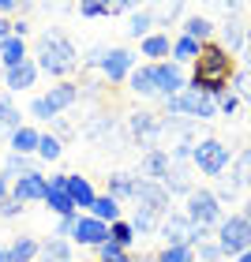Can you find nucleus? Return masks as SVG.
<instances>
[{
    "mask_svg": "<svg viewBox=\"0 0 251 262\" xmlns=\"http://www.w3.org/2000/svg\"><path fill=\"white\" fill-rule=\"evenodd\" d=\"M191 68H195V75H191L187 86L202 90L206 98H221V94H229V79L236 71V60H233V53L225 49L221 41H206V45H202V53H199V60Z\"/></svg>",
    "mask_w": 251,
    "mask_h": 262,
    "instance_id": "obj_1",
    "label": "nucleus"
},
{
    "mask_svg": "<svg viewBox=\"0 0 251 262\" xmlns=\"http://www.w3.org/2000/svg\"><path fill=\"white\" fill-rule=\"evenodd\" d=\"M135 217H131V229L135 236H150L161 229V221L169 217V191L154 180H139L135 187Z\"/></svg>",
    "mask_w": 251,
    "mask_h": 262,
    "instance_id": "obj_2",
    "label": "nucleus"
},
{
    "mask_svg": "<svg viewBox=\"0 0 251 262\" xmlns=\"http://www.w3.org/2000/svg\"><path fill=\"white\" fill-rule=\"evenodd\" d=\"M34 64H38V71H45V75H68V71H75V64H79V49L64 34H41Z\"/></svg>",
    "mask_w": 251,
    "mask_h": 262,
    "instance_id": "obj_3",
    "label": "nucleus"
},
{
    "mask_svg": "<svg viewBox=\"0 0 251 262\" xmlns=\"http://www.w3.org/2000/svg\"><path fill=\"white\" fill-rule=\"evenodd\" d=\"M75 101H79V86L75 82H56V86H49V94H41V98L30 101V116L53 124V120H60V113L71 109Z\"/></svg>",
    "mask_w": 251,
    "mask_h": 262,
    "instance_id": "obj_4",
    "label": "nucleus"
},
{
    "mask_svg": "<svg viewBox=\"0 0 251 262\" xmlns=\"http://www.w3.org/2000/svg\"><path fill=\"white\" fill-rule=\"evenodd\" d=\"M169 116H187V120H214L218 116V98H206L202 90L195 86H184L176 98L165 101Z\"/></svg>",
    "mask_w": 251,
    "mask_h": 262,
    "instance_id": "obj_5",
    "label": "nucleus"
},
{
    "mask_svg": "<svg viewBox=\"0 0 251 262\" xmlns=\"http://www.w3.org/2000/svg\"><path fill=\"white\" fill-rule=\"evenodd\" d=\"M191 165H195L202 176L221 180V172L233 165V154H229V146H225L221 139H199L195 150H191Z\"/></svg>",
    "mask_w": 251,
    "mask_h": 262,
    "instance_id": "obj_6",
    "label": "nucleus"
},
{
    "mask_svg": "<svg viewBox=\"0 0 251 262\" xmlns=\"http://www.w3.org/2000/svg\"><path fill=\"white\" fill-rule=\"evenodd\" d=\"M214 240H218L225 258H240L244 251H251V225L244 221V213H233V217H225L218 225Z\"/></svg>",
    "mask_w": 251,
    "mask_h": 262,
    "instance_id": "obj_7",
    "label": "nucleus"
},
{
    "mask_svg": "<svg viewBox=\"0 0 251 262\" xmlns=\"http://www.w3.org/2000/svg\"><path fill=\"white\" fill-rule=\"evenodd\" d=\"M184 213H187V221H191V225H202V229H214V232H218V225L225 221L218 195H214V191H206V187H195V191L187 195V206H184Z\"/></svg>",
    "mask_w": 251,
    "mask_h": 262,
    "instance_id": "obj_8",
    "label": "nucleus"
},
{
    "mask_svg": "<svg viewBox=\"0 0 251 262\" xmlns=\"http://www.w3.org/2000/svg\"><path fill=\"white\" fill-rule=\"evenodd\" d=\"M150 68H154V90H158V98H161V101L176 98V94H180V90L187 86L184 68H180V64L165 60V64H150Z\"/></svg>",
    "mask_w": 251,
    "mask_h": 262,
    "instance_id": "obj_9",
    "label": "nucleus"
},
{
    "mask_svg": "<svg viewBox=\"0 0 251 262\" xmlns=\"http://www.w3.org/2000/svg\"><path fill=\"white\" fill-rule=\"evenodd\" d=\"M71 244L94 247V251H98L101 244H109V225H101L98 217H90V213H79L75 217V232H71Z\"/></svg>",
    "mask_w": 251,
    "mask_h": 262,
    "instance_id": "obj_10",
    "label": "nucleus"
},
{
    "mask_svg": "<svg viewBox=\"0 0 251 262\" xmlns=\"http://www.w3.org/2000/svg\"><path fill=\"white\" fill-rule=\"evenodd\" d=\"M45 191H49V176H41V172H27V176H19V180H11V199H15L19 206L45 202Z\"/></svg>",
    "mask_w": 251,
    "mask_h": 262,
    "instance_id": "obj_11",
    "label": "nucleus"
},
{
    "mask_svg": "<svg viewBox=\"0 0 251 262\" xmlns=\"http://www.w3.org/2000/svg\"><path fill=\"white\" fill-rule=\"evenodd\" d=\"M98 68H101V75L109 82H128L131 71H135V56H131L128 49H105Z\"/></svg>",
    "mask_w": 251,
    "mask_h": 262,
    "instance_id": "obj_12",
    "label": "nucleus"
},
{
    "mask_svg": "<svg viewBox=\"0 0 251 262\" xmlns=\"http://www.w3.org/2000/svg\"><path fill=\"white\" fill-rule=\"evenodd\" d=\"M191 232H195V225L187 221V213H169L158 229L165 247H191Z\"/></svg>",
    "mask_w": 251,
    "mask_h": 262,
    "instance_id": "obj_13",
    "label": "nucleus"
},
{
    "mask_svg": "<svg viewBox=\"0 0 251 262\" xmlns=\"http://www.w3.org/2000/svg\"><path fill=\"white\" fill-rule=\"evenodd\" d=\"M45 206H49V210L56 213V217H71V213H79V210H75V202H71V195H68V172H60V176H49Z\"/></svg>",
    "mask_w": 251,
    "mask_h": 262,
    "instance_id": "obj_14",
    "label": "nucleus"
},
{
    "mask_svg": "<svg viewBox=\"0 0 251 262\" xmlns=\"http://www.w3.org/2000/svg\"><path fill=\"white\" fill-rule=\"evenodd\" d=\"M68 195H71V202H75V210H82V213H90L94 199H98L94 184L87 180V176H79V172H68Z\"/></svg>",
    "mask_w": 251,
    "mask_h": 262,
    "instance_id": "obj_15",
    "label": "nucleus"
},
{
    "mask_svg": "<svg viewBox=\"0 0 251 262\" xmlns=\"http://www.w3.org/2000/svg\"><path fill=\"white\" fill-rule=\"evenodd\" d=\"M139 49H142V56H150L154 64H165V56L173 60V38H169V30H154L147 41H139Z\"/></svg>",
    "mask_w": 251,
    "mask_h": 262,
    "instance_id": "obj_16",
    "label": "nucleus"
},
{
    "mask_svg": "<svg viewBox=\"0 0 251 262\" xmlns=\"http://www.w3.org/2000/svg\"><path fill=\"white\" fill-rule=\"evenodd\" d=\"M218 34H221V45H225L229 53H244V49H247V41H244V38H247V27H244L236 15L225 19L221 27H218Z\"/></svg>",
    "mask_w": 251,
    "mask_h": 262,
    "instance_id": "obj_17",
    "label": "nucleus"
},
{
    "mask_svg": "<svg viewBox=\"0 0 251 262\" xmlns=\"http://www.w3.org/2000/svg\"><path fill=\"white\" fill-rule=\"evenodd\" d=\"M38 75H41V71H38V64H34V60H27V64H19L15 71H4V86H8L11 94L30 90L34 82H38Z\"/></svg>",
    "mask_w": 251,
    "mask_h": 262,
    "instance_id": "obj_18",
    "label": "nucleus"
},
{
    "mask_svg": "<svg viewBox=\"0 0 251 262\" xmlns=\"http://www.w3.org/2000/svg\"><path fill=\"white\" fill-rule=\"evenodd\" d=\"M169 169H173L169 150H150L147 158H142V172H147V180H154V184H161L165 176H169Z\"/></svg>",
    "mask_w": 251,
    "mask_h": 262,
    "instance_id": "obj_19",
    "label": "nucleus"
},
{
    "mask_svg": "<svg viewBox=\"0 0 251 262\" xmlns=\"http://www.w3.org/2000/svg\"><path fill=\"white\" fill-rule=\"evenodd\" d=\"M38 142H41V131L30 127V124H23L15 135L8 139V146H11V154H23V158H30V154H38Z\"/></svg>",
    "mask_w": 251,
    "mask_h": 262,
    "instance_id": "obj_20",
    "label": "nucleus"
},
{
    "mask_svg": "<svg viewBox=\"0 0 251 262\" xmlns=\"http://www.w3.org/2000/svg\"><path fill=\"white\" fill-rule=\"evenodd\" d=\"M27 60H30V53H27V41L23 38H8L4 45H0V64H4V71H15Z\"/></svg>",
    "mask_w": 251,
    "mask_h": 262,
    "instance_id": "obj_21",
    "label": "nucleus"
},
{
    "mask_svg": "<svg viewBox=\"0 0 251 262\" xmlns=\"http://www.w3.org/2000/svg\"><path fill=\"white\" fill-rule=\"evenodd\" d=\"M184 38H191V41H199V45H206V41H214V34H218V27H214L210 19H202V15H187L184 19Z\"/></svg>",
    "mask_w": 251,
    "mask_h": 262,
    "instance_id": "obj_22",
    "label": "nucleus"
},
{
    "mask_svg": "<svg viewBox=\"0 0 251 262\" xmlns=\"http://www.w3.org/2000/svg\"><path fill=\"white\" fill-rule=\"evenodd\" d=\"M105 180H109V195H113L116 202H124V199H135L139 176H131V172H109Z\"/></svg>",
    "mask_w": 251,
    "mask_h": 262,
    "instance_id": "obj_23",
    "label": "nucleus"
},
{
    "mask_svg": "<svg viewBox=\"0 0 251 262\" xmlns=\"http://www.w3.org/2000/svg\"><path fill=\"white\" fill-rule=\"evenodd\" d=\"M41 244L34 236H15V244L8 247V262H38Z\"/></svg>",
    "mask_w": 251,
    "mask_h": 262,
    "instance_id": "obj_24",
    "label": "nucleus"
},
{
    "mask_svg": "<svg viewBox=\"0 0 251 262\" xmlns=\"http://www.w3.org/2000/svg\"><path fill=\"white\" fill-rule=\"evenodd\" d=\"M90 217H98L101 225H113V221H120V202H116L109 191L94 199V206H90Z\"/></svg>",
    "mask_w": 251,
    "mask_h": 262,
    "instance_id": "obj_25",
    "label": "nucleus"
},
{
    "mask_svg": "<svg viewBox=\"0 0 251 262\" xmlns=\"http://www.w3.org/2000/svg\"><path fill=\"white\" fill-rule=\"evenodd\" d=\"M199 53H202L199 41L184 38V34H176V38H173V64H180V68H184V64H195Z\"/></svg>",
    "mask_w": 251,
    "mask_h": 262,
    "instance_id": "obj_26",
    "label": "nucleus"
},
{
    "mask_svg": "<svg viewBox=\"0 0 251 262\" xmlns=\"http://www.w3.org/2000/svg\"><path fill=\"white\" fill-rule=\"evenodd\" d=\"M128 86L131 94H139V98H158V90H154V68H135L131 71V79H128Z\"/></svg>",
    "mask_w": 251,
    "mask_h": 262,
    "instance_id": "obj_27",
    "label": "nucleus"
},
{
    "mask_svg": "<svg viewBox=\"0 0 251 262\" xmlns=\"http://www.w3.org/2000/svg\"><path fill=\"white\" fill-rule=\"evenodd\" d=\"M38 262H71V244L60 236H49V244H41Z\"/></svg>",
    "mask_w": 251,
    "mask_h": 262,
    "instance_id": "obj_28",
    "label": "nucleus"
},
{
    "mask_svg": "<svg viewBox=\"0 0 251 262\" xmlns=\"http://www.w3.org/2000/svg\"><path fill=\"white\" fill-rule=\"evenodd\" d=\"M154 27H158V19H154V11H135L128 23V38H135V41H147Z\"/></svg>",
    "mask_w": 251,
    "mask_h": 262,
    "instance_id": "obj_29",
    "label": "nucleus"
},
{
    "mask_svg": "<svg viewBox=\"0 0 251 262\" xmlns=\"http://www.w3.org/2000/svg\"><path fill=\"white\" fill-rule=\"evenodd\" d=\"M229 180L240 187H251V146H244L240 154H236V161H233V172H229Z\"/></svg>",
    "mask_w": 251,
    "mask_h": 262,
    "instance_id": "obj_30",
    "label": "nucleus"
},
{
    "mask_svg": "<svg viewBox=\"0 0 251 262\" xmlns=\"http://www.w3.org/2000/svg\"><path fill=\"white\" fill-rule=\"evenodd\" d=\"M161 187H165V191H180V195H191V191H195V187H191V176H187V169H184V165H176L173 161V169H169V176H165V180H161Z\"/></svg>",
    "mask_w": 251,
    "mask_h": 262,
    "instance_id": "obj_31",
    "label": "nucleus"
},
{
    "mask_svg": "<svg viewBox=\"0 0 251 262\" xmlns=\"http://www.w3.org/2000/svg\"><path fill=\"white\" fill-rule=\"evenodd\" d=\"M19 109L11 105V98H0V139H11L19 131Z\"/></svg>",
    "mask_w": 251,
    "mask_h": 262,
    "instance_id": "obj_32",
    "label": "nucleus"
},
{
    "mask_svg": "<svg viewBox=\"0 0 251 262\" xmlns=\"http://www.w3.org/2000/svg\"><path fill=\"white\" fill-rule=\"evenodd\" d=\"M109 244H116V247H124V251H128V247L131 244H135V229H131V221H113L109 225Z\"/></svg>",
    "mask_w": 251,
    "mask_h": 262,
    "instance_id": "obj_33",
    "label": "nucleus"
},
{
    "mask_svg": "<svg viewBox=\"0 0 251 262\" xmlns=\"http://www.w3.org/2000/svg\"><path fill=\"white\" fill-rule=\"evenodd\" d=\"M4 172H8V180H19V176H27V172H38V165L30 158H23V154H8Z\"/></svg>",
    "mask_w": 251,
    "mask_h": 262,
    "instance_id": "obj_34",
    "label": "nucleus"
},
{
    "mask_svg": "<svg viewBox=\"0 0 251 262\" xmlns=\"http://www.w3.org/2000/svg\"><path fill=\"white\" fill-rule=\"evenodd\" d=\"M60 154H64L60 139H56V135H41V142H38V158L41 161H56Z\"/></svg>",
    "mask_w": 251,
    "mask_h": 262,
    "instance_id": "obj_35",
    "label": "nucleus"
},
{
    "mask_svg": "<svg viewBox=\"0 0 251 262\" xmlns=\"http://www.w3.org/2000/svg\"><path fill=\"white\" fill-rule=\"evenodd\" d=\"M158 262H195V251L191 247H161Z\"/></svg>",
    "mask_w": 251,
    "mask_h": 262,
    "instance_id": "obj_36",
    "label": "nucleus"
},
{
    "mask_svg": "<svg viewBox=\"0 0 251 262\" xmlns=\"http://www.w3.org/2000/svg\"><path fill=\"white\" fill-rule=\"evenodd\" d=\"M195 258H199V262H218V258H225V255H221L218 240H206V244H199V247H195Z\"/></svg>",
    "mask_w": 251,
    "mask_h": 262,
    "instance_id": "obj_37",
    "label": "nucleus"
},
{
    "mask_svg": "<svg viewBox=\"0 0 251 262\" xmlns=\"http://www.w3.org/2000/svg\"><path fill=\"white\" fill-rule=\"evenodd\" d=\"M79 15L82 19H101V15H113L109 4H94V0H87V4H79Z\"/></svg>",
    "mask_w": 251,
    "mask_h": 262,
    "instance_id": "obj_38",
    "label": "nucleus"
},
{
    "mask_svg": "<svg viewBox=\"0 0 251 262\" xmlns=\"http://www.w3.org/2000/svg\"><path fill=\"white\" fill-rule=\"evenodd\" d=\"M236 109H240V98H236V90H229V94H221V98H218V116H233Z\"/></svg>",
    "mask_w": 251,
    "mask_h": 262,
    "instance_id": "obj_39",
    "label": "nucleus"
},
{
    "mask_svg": "<svg viewBox=\"0 0 251 262\" xmlns=\"http://www.w3.org/2000/svg\"><path fill=\"white\" fill-rule=\"evenodd\" d=\"M236 98H240V101H251V71L236 75Z\"/></svg>",
    "mask_w": 251,
    "mask_h": 262,
    "instance_id": "obj_40",
    "label": "nucleus"
},
{
    "mask_svg": "<svg viewBox=\"0 0 251 262\" xmlns=\"http://www.w3.org/2000/svg\"><path fill=\"white\" fill-rule=\"evenodd\" d=\"M75 217H79V213L60 217V225H56V236H60V240H71V232H75Z\"/></svg>",
    "mask_w": 251,
    "mask_h": 262,
    "instance_id": "obj_41",
    "label": "nucleus"
},
{
    "mask_svg": "<svg viewBox=\"0 0 251 262\" xmlns=\"http://www.w3.org/2000/svg\"><path fill=\"white\" fill-rule=\"evenodd\" d=\"M19 213H23V206H19V202L11 199V195L0 202V217H19Z\"/></svg>",
    "mask_w": 251,
    "mask_h": 262,
    "instance_id": "obj_42",
    "label": "nucleus"
},
{
    "mask_svg": "<svg viewBox=\"0 0 251 262\" xmlns=\"http://www.w3.org/2000/svg\"><path fill=\"white\" fill-rule=\"evenodd\" d=\"M8 38H15V23H11V19H0V45H4Z\"/></svg>",
    "mask_w": 251,
    "mask_h": 262,
    "instance_id": "obj_43",
    "label": "nucleus"
},
{
    "mask_svg": "<svg viewBox=\"0 0 251 262\" xmlns=\"http://www.w3.org/2000/svg\"><path fill=\"white\" fill-rule=\"evenodd\" d=\"M8 195H11V180H8V172L0 169V202H4Z\"/></svg>",
    "mask_w": 251,
    "mask_h": 262,
    "instance_id": "obj_44",
    "label": "nucleus"
},
{
    "mask_svg": "<svg viewBox=\"0 0 251 262\" xmlns=\"http://www.w3.org/2000/svg\"><path fill=\"white\" fill-rule=\"evenodd\" d=\"M11 11H19V4H15V0H0V19H8Z\"/></svg>",
    "mask_w": 251,
    "mask_h": 262,
    "instance_id": "obj_45",
    "label": "nucleus"
},
{
    "mask_svg": "<svg viewBox=\"0 0 251 262\" xmlns=\"http://www.w3.org/2000/svg\"><path fill=\"white\" fill-rule=\"evenodd\" d=\"M128 11H135V4H128V0H120V4H113V15H128Z\"/></svg>",
    "mask_w": 251,
    "mask_h": 262,
    "instance_id": "obj_46",
    "label": "nucleus"
},
{
    "mask_svg": "<svg viewBox=\"0 0 251 262\" xmlns=\"http://www.w3.org/2000/svg\"><path fill=\"white\" fill-rule=\"evenodd\" d=\"M27 30H30V23H23V19H15V38H27Z\"/></svg>",
    "mask_w": 251,
    "mask_h": 262,
    "instance_id": "obj_47",
    "label": "nucleus"
},
{
    "mask_svg": "<svg viewBox=\"0 0 251 262\" xmlns=\"http://www.w3.org/2000/svg\"><path fill=\"white\" fill-rule=\"evenodd\" d=\"M131 262H158V255H139V258H131Z\"/></svg>",
    "mask_w": 251,
    "mask_h": 262,
    "instance_id": "obj_48",
    "label": "nucleus"
},
{
    "mask_svg": "<svg viewBox=\"0 0 251 262\" xmlns=\"http://www.w3.org/2000/svg\"><path fill=\"white\" fill-rule=\"evenodd\" d=\"M244 221H247V225H251V199H247V202H244Z\"/></svg>",
    "mask_w": 251,
    "mask_h": 262,
    "instance_id": "obj_49",
    "label": "nucleus"
},
{
    "mask_svg": "<svg viewBox=\"0 0 251 262\" xmlns=\"http://www.w3.org/2000/svg\"><path fill=\"white\" fill-rule=\"evenodd\" d=\"M244 41H247V53H251V23H247V38Z\"/></svg>",
    "mask_w": 251,
    "mask_h": 262,
    "instance_id": "obj_50",
    "label": "nucleus"
},
{
    "mask_svg": "<svg viewBox=\"0 0 251 262\" xmlns=\"http://www.w3.org/2000/svg\"><path fill=\"white\" fill-rule=\"evenodd\" d=\"M236 262H251V251H244V255H240V258H236Z\"/></svg>",
    "mask_w": 251,
    "mask_h": 262,
    "instance_id": "obj_51",
    "label": "nucleus"
},
{
    "mask_svg": "<svg viewBox=\"0 0 251 262\" xmlns=\"http://www.w3.org/2000/svg\"><path fill=\"white\" fill-rule=\"evenodd\" d=\"M0 262H8V247H0Z\"/></svg>",
    "mask_w": 251,
    "mask_h": 262,
    "instance_id": "obj_52",
    "label": "nucleus"
},
{
    "mask_svg": "<svg viewBox=\"0 0 251 262\" xmlns=\"http://www.w3.org/2000/svg\"><path fill=\"white\" fill-rule=\"evenodd\" d=\"M244 71H251V53H247V68H244Z\"/></svg>",
    "mask_w": 251,
    "mask_h": 262,
    "instance_id": "obj_53",
    "label": "nucleus"
},
{
    "mask_svg": "<svg viewBox=\"0 0 251 262\" xmlns=\"http://www.w3.org/2000/svg\"><path fill=\"white\" fill-rule=\"evenodd\" d=\"M195 262H199V258H195Z\"/></svg>",
    "mask_w": 251,
    "mask_h": 262,
    "instance_id": "obj_54",
    "label": "nucleus"
}]
</instances>
